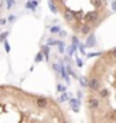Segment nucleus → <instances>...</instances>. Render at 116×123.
Here are the masks:
<instances>
[{
  "instance_id": "f257e3e1",
  "label": "nucleus",
  "mask_w": 116,
  "mask_h": 123,
  "mask_svg": "<svg viewBox=\"0 0 116 123\" xmlns=\"http://www.w3.org/2000/svg\"><path fill=\"white\" fill-rule=\"evenodd\" d=\"M97 18H98V12H97V11H90V12H87L85 15V21L87 23H90V22L97 21Z\"/></svg>"
},
{
  "instance_id": "f03ea898",
  "label": "nucleus",
  "mask_w": 116,
  "mask_h": 123,
  "mask_svg": "<svg viewBox=\"0 0 116 123\" xmlns=\"http://www.w3.org/2000/svg\"><path fill=\"white\" fill-rule=\"evenodd\" d=\"M89 88L92 89V90H98L100 89V81H98L97 78H93L89 81Z\"/></svg>"
},
{
  "instance_id": "7ed1b4c3",
  "label": "nucleus",
  "mask_w": 116,
  "mask_h": 123,
  "mask_svg": "<svg viewBox=\"0 0 116 123\" xmlns=\"http://www.w3.org/2000/svg\"><path fill=\"white\" fill-rule=\"evenodd\" d=\"M87 105H89V108H92V110H96V108L100 107V100L92 97V98H89V101H87Z\"/></svg>"
},
{
  "instance_id": "20e7f679",
  "label": "nucleus",
  "mask_w": 116,
  "mask_h": 123,
  "mask_svg": "<svg viewBox=\"0 0 116 123\" xmlns=\"http://www.w3.org/2000/svg\"><path fill=\"white\" fill-rule=\"evenodd\" d=\"M48 104L49 103L45 97H38V98H37V107H38V108H46Z\"/></svg>"
},
{
  "instance_id": "39448f33",
  "label": "nucleus",
  "mask_w": 116,
  "mask_h": 123,
  "mask_svg": "<svg viewBox=\"0 0 116 123\" xmlns=\"http://www.w3.org/2000/svg\"><path fill=\"white\" fill-rule=\"evenodd\" d=\"M63 15H64V19H66L67 22H71L72 19L75 18V12H72L71 10H66V11H64V14H63Z\"/></svg>"
},
{
  "instance_id": "423d86ee",
  "label": "nucleus",
  "mask_w": 116,
  "mask_h": 123,
  "mask_svg": "<svg viewBox=\"0 0 116 123\" xmlns=\"http://www.w3.org/2000/svg\"><path fill=\"white\" fill-rule=\"evenodd\" d=\"M70 104H71L74 112H78V111H79V98H78V100H76V98H71V100H70Z\"/></svg>"
},
{
  "instance_id": "0eeeda50",
  "label": "nucleus",
  "mask_w": 116,
  "mask_h": 123,
  "mask_svg": "<svg viewBox=\"0 0 116 123\" xmlns=\"http://www.w3.org/2000/svg\"><path fill=\"white\" fill-rule=\"evenodd\" d=\"M86 45H87L89 48H92V47H94V45H96V37H94L93 34L89 36V38H87V41H86Z\"/></svg>"
},
{
  "instance_id": "6e6552de",
  "label": "nucleus",
  "mask_w": 116,
  "mask_h": 123,
  "mask_svg": "<svg viewBox=\"0 0 116 123\" xmlns=\"http://www.w3.org/2000/svg\"><path fill=\"white\" fill-rule=\"evenodd\" d=\"M81 33H82V34H89L90 33V26L89 25H83V26H81Z\"/></svg>"
},
{
  "instance_id": "1a4fd4ad",
  "label": "nucleus",
  "mask_w": 116,
  "mask_h": 123,
  "mask_svg": "<svg viewBox=\"0 0 116 123\" xmlns=\"http://www.w3.org/2000/svg\"><path fill=\"white\" fill-rule=\"evenodd\" d=\"M48 6H49V8H51V11H52L53 14H56V12H58V8L55 7V3L52 1V0H48Z\"/></svg>"
},
{
  "instance_id": "9d476101",
  "label": "nucleus",
  "mask_w": 116,
  "mask_h": 123,
  "mask_svg": "<svg viewBox=\"0 0 116 123\" xmlns=\"http://www.w3.org/2000/svg\"><path fill=\"white\" fill-rule=\"evenodd\" d=\"M42 53H44L45 57L48 59V56H49V47H48V45H45L44 48H42Z\"/></svg>"
},
{
  "instance_id": "9b49d317",
  "label": "nucleus",
  "mask_w": 116,
  "mask_h": 123,
  "mask_svg": "<svg viewBox=\"0 0 116 123\" xmlns=\"http://www.w3.org/2000/svg\"><path fill=\"white\" fill-rule=\"evenodd\" d=\"M108 90L107 89H101V90H100V97H107L108 96Z\"/></svg>"
},
{
  "instance_id": "f8f14e48",
  "label": "nucleus",
  "mask_w": 116,
  "mask_h": 123,
  "mask_svg": "<svg viewBox=\"0 0 116 123\" xmlns=\"http://www.w3.org/2000/svg\"><path fill=\"white\" fill-rule=\"evenodd\" d=\"M26 8H30V10H36V7H34V4H33V1H27L26 3Z\"/></svg>"
},
{
  "instance_id": "ddd939ff",
  "label": "nucleus",
  "mask_w": 116,
  "mask_h": 123,
  "mask_svg": "<svg viewBox=\"0 0 116 123\" xmlns=\"http://www.w3.org/2000/svg\"><path fill=\"white\" fill-rule=\"evenodd\" d=\"M51 33H60V27L59 26H52L51 27Z\"/></svg>"
},
{
  "instance_id": "4468645a",
  "label": "nucleus",
  "mask_w": 116,
  "mask_h": 123,
  "mask_svg": "<svg viewBox=\"0 0 116 123\" xmlns=\"http://www.w3.org/2000/svg\"><path fill=\"white\" fill-rule=\"evenodd\" d=\"M34 60H36L37 63L42 60V52H38V53H37V55H36V59H34Z\"/></svg>"
},
{
  "instance_id": "2eb2a0df",
  "label": "nucleus",
  "mask_w": 116,
  "mask_h": 123,
  "mask_svg": "<svg viewBox=\"0 0 116 123\" xmlns=\"http://www.w3.org/2000/svg\"><path fill=\"white\" fill-rule=\"evenodd\" d=\"M59 52H60V53H63V52H64V44H63L62 41L59 43Z\"/></svg>"
},
{
  "instance_id": "dca6fc26",
  "label": "nucleus",
  "mask_w": 116,
  "mask_h": 123,
  "mask_svg": "<svg viewBox=\"0 0 116 123\" xmlns=\"http://www.w3.org/2000/svg\"><path fill=\"white\" fill-rule=\"evenodd\" d=\"M79 81H81V85H82V86H89V84H87V81H86L85 78H81Z\"/></svg>"
},
{
  "instance_id": "f3484780",
  "label": "nucleus",
  "mask_w": 116,
  "mask_h": 123,
  "mask_svg": "<svg viewBox=\"0 0 116 123\" xmlns=\"http://www.w3.org/2000/svg\"><path fill=\"white\" fill-rule=\"evenodd\" d=\"M7 34H8V31L1 33V34H0V40H1V41H6V37H7Z\"/></svg>"
},
{
  "instance_id": "a211bd4d",
  "label": "nucleus",
  "mask_w": 116,
  "mask_h": 123,
  "mask_svg": "<svg viewBox=\"0 0 116 123\" xmlns=\"http://www.w3.org/2000/svg\"><path fill=\"white\" fill-rule=\"evenodd\" d=\"M6 1H7V8L10 10L14 6V0H6Z\"/></svg>"
},
{
  "instance_id": "6ab92c4d",
  "label": "nucleus",
  "mask_w": 116,
  "mask_h": 123,
  "mask_svg": "<svg viewBox=\"0 0 116 123\" xmlns=\"http://www.w3.org/2000/svg\"><path fill=\"white\" fill-rule=\"evenodd\" d=\"M4 48H6V52H7V53L11 51V49H10V44L7 43V41H4Z\"/></svg>"
},
{
  "instance_id": "aec40b11",
  "label": "nucleus",
  "mask_w": 116,
  "mask_h": 123,
  "mask_svg": "<svg viewBox=\"0 0 116 123\" xmlns=\"http://www.w3.org/2000/svg\"><path fill=\"white\" fill-rule=\"evenodd\" d=\"M68 97H67V94H66V93H64V94H62V96H60V98H59V101H64V100H67Z\"/></svg>"
},
{
  "instance_id": "412c9836",
  "label": "nucleus",
  "mask_w": 116,
  "mask_h": 123,
  "mask_svg": "<svg viewBox=\"0 0 116 123\" xmlns=\"http://www.w3.org/2000/svg\"><path fill=\"white\" fill-rule=\"evenodd\" d=\"M58 90H59V92H64V90H66V88H64V86H62V85H58Z\"/></svg>"
},
{
  "instance_id": "4be33fe9",
  "label": "nucleus",
  "mask_w": 116,
  "mask_h": 123,
  "mask_svg": "<svg viewBox=\"0 0 116 123\" xmlns=\"http://www.w3.org/2000/svg\"><path fill=\"white\" fill-rule=\"evenodd\" d=\"M72 44H75V45L79 44V41H78V38H76V37H72Z\"/></svg>"
},
{
  "instance_id": "5701e85b",
  "label": "nucleus",
  "mask_w": 116,
  "mask_h": 123,
  "mask_svg": "<svg viewBox=\"0 0 116 123\" xmlns=\"http://www.w3.org/2000/svg\"><path fill=\"white\" fill-rule=\"evenodd\" d=\"M82 64H83V63H82V60H81V59H76V66L82 67Z\"/></svg>"
},
{
  "instance_id": "b1692460",
  "label": "nucleus",
  "mask_w": 116,
  "mask_h": 123,
  "mask_svg": "<svg viewBox=\"0 0 116 123\" xmlns=\"http://www.w3.org/2000/svg\"><path fill=\"white\" fill-rule=\"evenodd\" d=\"M111 7H112V10H113V11H116V1H112Z\"/></svg>"
},
{
  "instance_id": "393cba45",
  "label": "nucleus",
  "mask_w": 116,
  "mask_h": 123,
  "mask_svg": "<svg viewBox=\"0 0 116 123\" xmlns=\"http://www.w3.org/2000/svg\"><path fill=\"white\" fill-rule=\"evenodd\" d=\"M79 51H81L82 53H85V47H83V45H81V47H79Z\"/></svg>"
},
{
  "instance_id": "a878e982",
  "label": "nucleus",
  "mask_w": 116,
  "mask_h": 123,
  "mask_svg": "<svg viewBox=\"0 0 116 123\" xmlns=\"http://www.w3.org/2000/svg\"><path fill=\"white\" fill-rule=\"evenodd\" d=\"M14 19H15V17H14V15H10V18H8V22H12Z\"/></svg>"
},
{
  "instance_id": "bb28decb",
  "label": "nucleus",
  "mask_w": 116,
  "mask_h": 123,
  "mask_svg": "<svg viewBox=\"0 0 116 123\" xmlns=\"http://www.w3.org/2000/svg\"><path fill=\"white\" fill-rule=\"evenodd\" d=\"M60 36H62V37H64V36H66V31H62V30H60Z\"/></svg>"
},
{
  "instance_id": "cd10ccee",
  "label": "nucleus",
  "mask_w": 116,
  "mask_h": 123,
  "mask_svg": "<svg viewBox=\"0 0 116 123\" xmlns=\"http://www.w3.org/2000/svg\"><path fill=\"white\" fill-rule=\"evenodd\" d=\"M3 23H6V19H0V25H3Z\"/></svg>"
},
{
  "instance_id": "c85d7f7f",
  "label": "nucleus",
  "mask_w": 116,
  "mask_h": 123,
  "mask_svg": "<svg viewBox=\"0 0 116 123\" xmlns=\"http://www.w3.org/2000/svg\"><path fill=\"white\" fill-rule=\"evenodd\" d=\"M112 55H113V57H116V49H113V52H112Z\"/></svg>"
}]
</instances>
